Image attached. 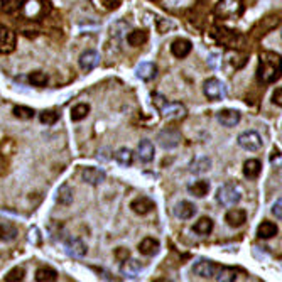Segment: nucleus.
I'll use <instances>...</instances> for the list:
<instances>
[{"label":"nucleus","mask_w":282,"mask_h":282,"mask_svg":"<svg viewBox=\"0 0 282 282\" xmlns=\"http://www.w3.org/2000/svg\"><path fill=\"white\" fill-rule=\"evenodd\" d=\"M130 208H132V211H134V213H137V215L144 216V215H147V213H151L155 208V205H154L152 199H149L146 196H140V198H137V199L132 201Z\"/></svg>","instance_id":"4468645a"},{"label":"nucleus","mask_w":282,"mask_h":282,"mask_svg":"<svg viewBox=\"0 0 282 282\" xmlns=\"http://www.w3.org/2000/svg\"><path fill=\"white\" fill-rule=\"evenodd\" d=\"M193 230L198 235H208V233H211V230H213V220H211V218H208V216L199 218V220L194 223Z\"/></svg>","instance_id":"7c9ffc66"},{"label":"nucleus","mask_w":282,"mask_h":282,"mask_svg":"<svg viewBox=\"0 0 282 282\" xmlns=\"http://www.w3.org/2000/svg\"><path fill=\"white\" fill-rule=\"evenodd\" d=\"M29 82H31L34 86H46L48 83V76H46V73L43 71H34L29 74Z\"/></svg>","instance_id":"f704fd0d"},{"label":"nucleus","mask_w":282,"mask_h":282,"mask_svg":"<svg viewBox=\"0 0 282 282\" xmlns=\"http://www.w3.org/2000/svg\"><path fill=\"white\" fill-rule=\"evenodd\" d=\"M258 79L264 83H274L279 79V54L262 53L258 61Z\"/></svg>","instance_id":"f257e3e1"},{"label":"nucleus","mask_w":282,"mask_h":282,"mask_svg":"<svg viewBox=\"0 0 282 282\" xmlns=\"http://www.w3.org/2000/svg\"><path fill=\"white\" fill-rule=\"evenodd\" d=\"M24 275H26L24 267H14L7 275H5V280H7V282H17V280L24 279Z\"/></svg>","instance_id":"58836bf2"},{"label":"nucleus","mask_w":282,"mask_h":282,"mask_svg":"<svg viewBox=\"0 0 282 282\" xmlns=\"http://www.w3.org/2000/svg\"><path fill=\"white\" fill-rule=\"evenodd\" d=\"M216 266L211 260H198L193 266V272L201 279H211L215 275Z\"/></svg>","instance_id":"ddd939ff"},{"label":"nucleus","mask_w":282,"mask_h":282,"mask_svg":"<svg viewBox=\"0 0 282 282\" xmlns=\"http://www.w3.org/2000/svg\"><path fill=\"white\" fill-rule=\"evenodd\" d=\"M137 154H139V159L142 163H151V160H154V144L147 139L140 140L139 147H137Z\"/></svg>","instance_id":"6ab92c4d"},{"label":"nucleus","mask_w":282,"mask_h":282,"mask_svg":"<svg viewBox=\"0 0 282 282\" xmlns=\"http://www.w3.org/2000/svg\"><path fill=\"white\" fill-rule=\"evenodd\" d=\"M240 199H241V193H240V189H238L237 184L228 183V184H223V186L218 188L216 201L221 206H227V208H228V206H235Z\"/></svg>","instance_id":"f03ea898"},{"label":"nucleus","mask_w":282,"mask_h":282,"mask_svg":"<svg viewBox=\"0 0 282 282\" xmlns=\"http://www.w3.org/2000/svg\"><path fill=\"white\" fill-rule=\"evenodd\" d=\"M238 146L245 151H250V152H255V151H260L264 142H262V137L257 134L255 130H247L244 134L238 135Z\"/></svg>","instance_id":"39448f33"},{"label":"nucleus","mask_w":282,"mask_h":282,"mask_svg":"<svg viewBox=\"0 0 282 282\" xmlns=\"http://www.w3.org/2000/svg\"><path fill=\"white\" fill-rule=\"evenodd\" d=\"M26 0H2V9L5 12H15L24 5Z\"/></svg>","instance_id":"4c0bfd02"},{"label":"nucleus","mask_w":282,"mask_h":282,"mask_svg":"<svg viewBox=\"0 0 282 282\" xmlns=\"http://www.w3.org/2000/svg\"><path fill=\"white\" fill-rule=\"evenodd\" d=\"M210 168H211V159L208 157H196L189 164V171L193 174H203V172L210 171Z\"/></svg>","instance_id":"393cba45"},{"label":"nucleus","mask_w":282,"mask_h":282,"mask_svg":"<svg viewBox=\"0 0 282 282\" xmlns=\"http://www.w3.org/2000/svg\"><path fill=\"white\" fill-rule=\"evenodd\" d=\"M14 115L19 120H31L34 117V110L32 108H29V107H15L14 108Z\"/></svg>","instance_id":"c9c22d12"},{"label":"nucleus","mask_w":282,"mask_h":282,"mask_svg":"<svg viewBox=\"0 0 282 282\" xmlns=\"http://www.w3.org/2000/svg\"><path fill=\"white\" fill-rule=\"evenodd\" d=\"M225 221L228 223V227L238 228V227H241L247 221V211L245 210H240V208L230 210L227 215H225Z\"/></svg>","instance_id":"dca6fc26"},{"label":"nucleus","mask_w":282,"mask_h":282,"mask_svg":"<svg viewBox=\"0 0 282 282\" xmlns=\"http://www.w3.org/2000/svg\"><path fill=\"white\" fill-rule=\"evenodd\" d=\"M135 74L139 76L144 82H151V79L155 78V74H157V68L152 63H140V65H137L135 68Z\"/></svg>","instance_id":"a211bd4d"},{"label":"nucleus","mask_w":282,"mask_h":282,"mask_svg":"<svg viewBox=\"0 0 282 282\" xmlns=\"http://www.w3.org/2000/svg\"><path fill=\"white\" fill-rule=\"evenodd\" d=\"M56 201L63 206H70L73 203V189L70 188V184L68 183H63L59 189H57Z\"/></svg>","instance_id":"5701e85b"},{"label":"nucleus","mask_w":282,"mask_h":282,"mask_svg":"<svg viewBox=\"0 0 282 282\" xmlns=\"http://www.w3.org/2000/svg\"><path fill=\"white\" fill-rule=\"evenodd\" d=\"M203 91H205L206 98L211 100V102H218V100L227 98V86L218 78L206 79L205 85H203Z\"/></svg>","instance_id":"20e7f679"},{"label":"nucleus","mask_w":282,"mask_h":282,"mask_svg":"<svg viewBox=\"0 0 282 282\" xmlns=\"http://www.w3.org/2000/svg\"><path fill=\"white\" fill-rule=\"evenodd\" d=\"M15 49V34L9 27L0 26V54H9Z\"/></svg>","instance_id":"6e6552de"},{"label":"nucleus","mask_w":282,"mask_h":282,"mask_svg":"<svg viewBox=\"0 0 282 282\" xmlns=\"http://www.w3.org/2000/svg\"><path fill=\"white\" fill-rule=\"evenodd\" d=\"M241 115L238 110H232V108H225V110H220L216 113V120L225 127H235L240 122Z\"/></svg>","instance_id":"f8f14e48"},{"label":"nucleus","mask_w":282,"mask_h":282,"mask_svg":"<svg viewBox=\"0 0 282 282\" xmlns=\"http://www.w3.org/2000/svg\"><path fill=\"white\" fill-rule=\"evenodd\" d=\"M90 113V105L88 103H78L76 107L71 108V120L73 122H79V120L86 118V115Z\"/></svg>","instance_id":"473e14b6"},{"label":"nucleus","mask_w":282,"mask_h":282,"mask_svg":"<svg viewBox=\"0 0 282 282\" xmlns=\"http://www.w3.org/2000/svg\"><path fill=\"white\" fill-rule=\"evenodd\" d=\"M277 232H279V228L272 221H262L260 225H258V228H257L258 238H264V240H269V238L275 237Z\"/></svg>","instance_id":"b1692460"},{"label":"nucleus","mask_w":282,"mask_h":282,"mask_svg":"<svg viewBox=\"0 0 282 282\" xmlns=\"http://www.w3.org/2000/svg\"><path fill=\"white\" fill-rule=\"evenodd\" d=\"M57 279V272L51 267H41L36 272V280L37 282H54Z\"/></svg>","instance_id":"2f4dec72"},{"label":"nucleus","mask_w":282,"mask_h":282,"mask_svg":"<svg viewBox=\"0 0 282 282\" xmlns=\"http://www.w3.org/2000/svg\"><path fill=\"white\" fill-rule=\"evenodd\" d=\"M208 191H210V183L205 181V179L196 181L194 184L189 186V193H191L193 196H196V198H205L206 194H208Z\"/></svg>","instance_id":"c756f323"},{"label":"nucleus","mask_w":282,"mask_h":282,"mask_svg":"<svg viewBox=\"0 0 282 282\" xmlns=\"http://www.w3.org/2000/svg\"><path fill=\"white\" fill-rule=\"evenodd\" d=\"M245 54L238 53V51H230V53L225 56V63H230L232 65V70H238V68H241L245 65L244 61H237L238 57H244Z\"/></svg>","instance_id":"72a5a7b5"},{"label":"nucleus","mask_w":282,"mask_h":282,"mask_svg":"<svg viewBox=\"0 0 282 282\" xmlns=\"http://www.w3.org/2000/svg\"><path fill=\"white\" fill-rule=\"evenodd\" d=\"M260 172H262L260 160H257V159L245 160V164H244V174H245V177H249V179H257V177L260 176Z\"/></svg>","instance_id":"412c9836"},{"label":"nucleus","mask_w":282,"mask_h":282,"mask_svg":"<svg viewBox=\"0 0 282 282\" xmlns=\"http://www.w3.org/2000/svg\"><path fill=\"white\" fill-rule=\"evenodd\" d=\"M159 247H160V244L157 240L152 238V237H147V238H144L139 244V252L142 255L152 257V255H155L159 252Z\"/></svg>","instance_id":"aec40b11"},{"label":"nucleus","mask_w":282,"mask_h":282,"mask_svg":"<svg viewBox=\"0 0 282 282\" xmlns=\"http://www.w3.org/2000/svg\"><path fill=\"white\" fill-rule=\"evenodd\" d=\"M39 118H41V122L46 125H54L57 122V118H59V113H56L54 110H44L39 115Z\"/></svg>","instance_id":"e433bc0d"},{"label":"nucleus","mask_w":282,"mask_h":282,"mask_svg":"<svg viewBox=\"0 0 282 282\" xmlns=\"http://www.w3.org/2000/svg\"><path fill=\"white\" fill-rule=\"evenodd\" d=\"M215 280H220V282H232V280H237V272L233 269H228V267H220L215 270V275H213Z\"/></svg>","instance_id":"c85d7f7f"},{"label":"nucleus","mask_w":282,"mask_h":282,"mask_svg":"<svg viewBox=\"0 0 282 282\" xmlns=\"http://www.w3.org/2000/svg\"><path fill=\"white\" fill-rule=\"evenodd\" d=\"M120 270H122V274L129 275V277H135V275L142 270V266L139 260H135V258H129V260L125 258Z\"/></svg>","instance_id":"bb28decb"},{"label":"nucleus","mask_w":282,"mask_h":282,"mask_svg":"<svg viewBox=\"0 0 282 282\" xmlns=\"http://www.w3.org/2000/svg\"><path fill=\"white\" fill-rule=\"evenodd\" d=\"M115 257H117L120 262H124L125 258H129V257H130V252H129L127 249H124V247H120V249L115 250Z\"/></svg>","instance_id":"ea45409f"},{"label":"nucleus","mask_w":282,"mask_h":282,"mask_svg":"<svg viewBox=\"0 0 282 282\" xmlns=\"http://www.w3.org/2000/svg\"><path fill=\"white\" fill-rule=\"evenodd\" d=\"M100 59L102 57H100L98 51L88 49V51H85L82 56H79V68H82L83 71H91L100 65Z\"/></svg>","instance_id":"1a4fd4ad"},{"label":"nucleus","mask_w":282,"mask_h":282,"mask_svg":"<svg viewBox=\"0 0 282 282\" xmlns=\"http://www.w3.org/2000/svg\"><path fill=\"white\" fill-rule=\"evenodd\" d=\"M181 140H183L181 132L177 129H171V127L160 130L157 135V142L163 149H174L179 146Z\"/></svg>","instance_id":"423d86ee"},{"label":"nucleus","mask_w":282,"mask_h":282,"mask_svg":"<svg viewBox=\"0 0 282 282\" xmlns=\"http://www.w3.org/2000/svg\"><path fill=\"white\" fill-rule=\"evenodd\" d=\"M152 98H155V100H154V103H155V107H157V108H160V107L164 105L166 102H168V100L164 98L163 95H152Z\"/></svg>","instance_id":"37998d69"},{"label":"nucleus","mask_w":282,"mask_h":282,"mask_svg":"<svg viewBox=\"0 0 282 282\" xmlns=\"http://www.w3.org/2000/svg\"><path fill=\"white\" fill-rule=\"evenodd\" d=\"M65 249L68 252V255L71 257H85L88 249H86L85 241L82 238H76V237H71L65 241Z\"/></svg>","instance_id":"9d476101"},{"label":"nucleus","mask_w":282,"mask_h":282,"mask_svg":"<svg viewBox=\"0 0 282 282\" xmlns=\"http://www.w3.org/2000/svg\"><path fill=\"white\" fill-rule=\"evenodd\" d=\"M174 215L181 220H189L196 215V206H194L191 201H179L174 208Z\"/></svg>","instance_id":"f3484780"},{"label":"nucleus","mask_w":282,"mask_h":282,"mask_svg":"<svg viewBox=\"0 0 282 282\" xmlns=\"http://www.w3.org/2000/svg\"><path fill=\"white\" fill-rule=\"evenodd\" d=\"M159 112L163 113L164 118L168 120H181L188 115L186 107L183 103H177V102H166L163 107L159 108Z\"/></svg>","instance_id":"0eeeda50"},{"label":"nucleus","mask_w":282,"mask_h":282,"mask_svg":"<svg viewBox=\"0 0 282 282\" xmlns=\"http://www.w3.org/2000/svg\"><path fill=\"white\" fill-rule=\"evenodd\" d=\"M282 199L279 198L277 201H275V203H274V206H272V213H274V215H275V218H277V220H280V218H282Z\"/></svg>","instance_id":"a19ab883"},{"label":"nucleus","mask_w":282,"mask_h":282,"mask_svg":"<svg viewBox=\"0 0 282 282\" xmlns=\"http://www.w3.org/2000/svg\"><path fill=\"white\" fill-rule=\"evenodd\" d=\"M191 48H193V44L191 41H188V39H176V41L171 44V53L172 56L183 59V57H186L191 53Z\"/></svg>","instance_id":"2eb2a0df"},{"label":"nucleus","mask_w":282,"mask_h":282,"mask_svg":"<svg viewBox=\"0 0 282 282\" xmlns=\"http://www.w3.org/2000/svg\"><path fill=\"white\" fill-rule=\"evenodd\" d=\"M215 12L221 19H232V17H238L244 12V0H220L216 4Z\"/></svg>","instance_id":"7ed1b4c3"},{"label":"nucleus","mask_w":282,"mask_h":282,"mask_svg":"<svg viewBox=\"0 0 282 282\" xmlns=\"http://www.w3.org/2000/svg\"><path fill=\"white\" fill-rule=\"evenodd\" d=\"M17 227L10 221H0V240L2 241H12L17 238Z\"/></svg>","instance_id":"4be33fe9"},{"label":"nucleus","mask_w":282,"mask_h":282,"mask_svg":"<svg viewBox=\"0 0 282 282\" xmlns=\"http://www.w3.org/2000/svg\"><path fill=\"white\" fill-rule=\"evenodd\" d=\"M147 39H149V34H147V31H144V29H135V31H132L129 36H127L129 44L134 46V48L146 44Z\"/></svg>","instance_id":"cd10ccee"},{"label":"nucleus","mask_w":282,"mask_h":282,"mask_svg":"<svg viewBox=\"0 0 282 282\" xmlns=\"http://www.w3.org/2000/svg\"><path fill=\"white\" fill-rule=\"evenodd\" d=\"M115 160H117L122 168H129V166H132V163H134V152L127 147L118 149V151L115 152Z\"/></svg>","instance_id":"a878e982"},{"label":"nucleus","mask_w":282,"mask_h":282,"mask_svg":"<svg viewBox=\"0 0 282 282\" xmlns=\"http://www.w3.org/2000/svg\"><path fill=\"white\" fill-rule=\"evenodd\" d=\"M272 102H274L277 107H282V90H280V88L275 90V93H274V96H272Z\"/></svg>","instance_id":"79ce46f5"},{"label":"nucleus","mask_w":282,"mask_h":282,"mask_svg":"<svg viewBox=\"0 0 282 282\" xmlns=\"http://www.w3.org/2000/svg\"><path fill=\"white\" fill-rule=\"evenodd\" d=\"M105 171L103 169H98V168H85L82 171V179L86 183V184H91V186H96V184H102L105 181Z\"/></svg>","instance_id":"9b49d317"}]
</instances>
